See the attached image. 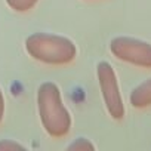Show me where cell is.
I'll return each mask as SVG.
<instances>
[{
  "mask_svg": "<svg viewBox=\"0 0 151 151\" xmlns=\"http://www.w3.org/2000/svg\"><path fill=\"white\" fill-rule=\"evenodd\" d=\"M11 150L24 151L25 147H24L22 144H18L17 141H11V139H3V141H0V151H11Z\"/></svg>",
  "mask_w": 151,
  "mask_h": 151,
  "instance_id": "obj_8",
  "label": "cell"
},
{
  "mask_svg": "<svg viewBox=\"0 0 151 151\" xmlns=\"http://www.w3.org/2000/svg\"><path fill=\"white\" fill-rule=\"evenodd\" d=\"M39 0H6V3L11 9L17 12H27L36 6Z\"/></svg>",
  "mask_w": 151,
  "mask_h": 151,
  "instance_id": "obj_6",
  "label": "cell"
},
{
  "mask_svg": "<svg viewBox=\"0 0 151 151\" xmlns=\"http://www.w3.org/2000/svg\"><path fill=\"white\" fill-rule=\"evenodd\" d=\"M130 104L135 108H147L151 105V79L142 82L130 92Z\"/></svg>",
  "mask_w": 151,
  "mask_h": 151,
  "instance_id": "obj_5",
  "label": "cell"
},
{
  "mask_svg": "<svg viewBox=\"0 0 151 151\" xmlns=\"http://www.w3.org/2000/svg\"><path fill=\"white\" fill-rule=\"evenodd\" d=\"M110 52L123 62L151 68V43L148 42L126 36L116 37L110 43Z\"/></svg>",
  "mask_w": 151,
  "mask_h": 151,
  "instance_id": "obj_4",
  "label": "cell"
},
{
  "mask_svg": "<svg viewBox=\"0 0 151 151\" xmlns=\"http://www.w3.org/2000/svg\"><path fill=\"white\" fill-rule=\"evenodd\" d=\"M68 150H82V151H93L95 145L86 138H77L73 144L68 145Z\"/></svg>",
  "mask_w": 151,
  "mask_h": 151,
  "instance_id": "obj_7",
  "label": "cell"
},
{
  "mask_svg": "<svg viewBox=\"0 0 151 151\" xmlns=\"http://www.w3.org/2000/svg\"><path fill=\"white\" fill-rule=\"evenodd\" d=\"M25 50L36 61L49 65L70 64L77 55V47L70 39L49 33H34L28 36Z\"/></svg>",
  "mask_w": 151,
  "mask_h": 151,
  "instance_id": "obj_2",
  "label": "cell"
},
{
  "mask_svg": "<svg viewBox=\"0 0 151 151\" xmlns=\"http://www.w3.org/2000/svg\"><path fill=\"white\" fill-rule=\"evenodd\" d=\"M96 76H98L99 89L108 114L114 120H122L124 117V104H123V98L120 93L114 68L111 67L110 62L101 61L96 65Z\"/></svg>",
  "mask_w": 151,
  "mask_h": 151,
  "instance_id": "obj_3",
  "label": "cell"
},
{
  "mask_svg": "<svg viewBox=\"0 0 151 151\" xmlns=\"http://www.w3.org/2000/svg\"><path fill=\"white\" fill-rule=\"evenodd\" d=\"M3 116H5V98H3L2 89H0V122H2Z\"/></svg>",
  "mask_w": 151,
  "mask_h": 151,
  "instance_id": "obj_9",
  "label": "cell"
},
{
  "mask_svg": "<svg viewBox=\"0 0 151 151\" xmlns=\"http://www.w3.org/2000/svg\"><path fill=\"white\" fill-rule=\"evenodd\" d=\"M37 107L43 129L53 138L65 136L71 129V116L65 108L59 88L45 82L37 91Z\"/></svg>",
  "mask_w": 151,
  "mask_h": 151,
  "instance_id": "obj_1",
  "label": "cell"
}]
</instances>
